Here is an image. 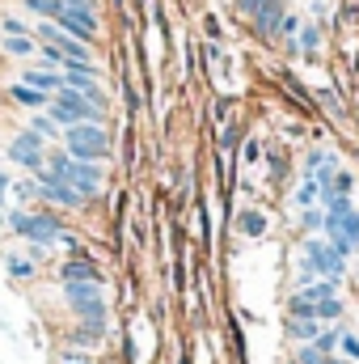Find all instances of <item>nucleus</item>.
<instances>
[{"label":"nucleus","mask_w":359,"mask_h":364,"mask_svg":"<svg viewBox=\"0 0 359 364\" xmlns=\"http://www.w3.org/2000/svg\"><path fill=\"white\" fill-rule=\"evenodd\" d=\"M64 153L72 157V161H106L110 157V136H106V127H97V123H77V127H64Z\"/></svg>","instance_id":"obj_1"},{"label":"nucleus","mask_w":359,"mask_h":364,"mask_svg":"<svg viewBox=\"0 0 359 364\" xmlns=\"http://www.w3.org/2000/svg\"><path fill=\"white\" fill-rule=\"evenodd\" d=\"M51 123L55 127H77V123H97L101 127V110L97 106H89V97L85 93H77V90H60L51 93Z\"/></svg>","instance_id":"obj_2"},{"label":"nucleus","mask_w":359,"mask_h":364,"mask_svg":"<svg viewBox=\"0 0 359 364\" xmlns=\"http://www.w3.org/2000/svg\"><path fill=\"white\" fill-rule=\"evenodd\" d=\"M55 26H60L68 38L89 43L93 34H97V13H93L89 4H64V9H60V17H55Z\"/></svg>","instance_id":"obj_3"},{"label":"nucleus","mask_w":359,"mask_h":364,"mask_svg":"<svg viewBox=\"0 0 359 364\" xmlns=\"http://www.w3.org/2000/svg\"><path fill=\"white\" fill-rule=\"evenodd\" d=\"M9 157H13L17 166H26L30 174H38V170L47 166V149H43V140H38L34 132H21V136L9 144Z\"/></svg>","instance_id":"obj_4"},{"label":"nucleus","mask_w":359,"mask_h":364,"mask_svg":"<svg viewBox=\"0 0 359 364\" xmlns=\"http://www.w3.org/2000/svg\"><path fill=\"white\" fill-rule=\"evenodd\" d=\"M60 182H68L77 195H97V186H101V170L93 166V161H72L68 157V166H64V174H60Z\"/></svg>","instance_id":"obj_5"},{"label":"nucleus","mask_w":359,"mask_h":364,"mask_svg":"<svg viewBox=\"0 0 359 364\" xmlns=\"http://www.w3.org/2000/svg\"><path fill=\"white\" fill-rule=\"evenodd\" d=\"M309 267H313V272H321L326 279H343L347 259H343L334 246H326V242H309Z\"/></svg>","instance_id":"obj_6"},{"label":"nucleus","mask_w":359,"mask_h":364,"mask_svg":"<svg viewBox=\"0 0 359 364\" xmlns=\"http://www.w3.org/2000/svg\"><path fill=\"white\" fill-rule=\"evenodd\" d=\"M60 279H64V284H101V272H97L93 263H85V259H68V263L60 267Z\"/></svg>","instance_id":"obj_7"},{"label":"nucleus","mask_w":359,"mask_h":364,"mask_svg":"<svg viewBox=\"0 0 359 364\" xmlns=\"http://www.w3.org/2000/svg\"><path fill=\"white\" fill-rule=\"evenodd\" d=\"M97 288H101V284H64V296H68L72 314H81V309L97 305Z\"/></svg>","instance_id":"obj_8"},{"label":"nucleus","mask_w":359,"mask_h":364,"mask_svg":"<svg viewBox=\"0 0 359 364\" xmlns=\"http://www.w3.org/2000/svg\"><path fill=\"white\" fill-rule=\"evenodd\" d=\"M279 21H283V9H279V0H263V9L254 13V26H258V34L270 38L275 30H279Z\"/></svg>","instance_id":"obj_9"},{"label":"nucleus","mask_w":359,"mask_h":364,"mask_svg":"<svg viewBox=\"0 0 359 364\" xmlns=\"http://www.w3.org/2000/svg\"><path fill=\"white\" fill-rule=\"evenodd\" d=\"M21 85H30V90H38V93H55L60 85H64V77H55L51 68H26Z\"/></svg>","instance_id":"obj_10"},{"label":"nucleus","mask_w":359,"mask_h":364,"mask_svg":"<svg viewBox=\"0 0 359 364\" xmlns=\"http://www.w3.org/2000/svg\"><path fill=\"white\" fill-rule=\"evenodd\" d=\"M287 335H292V339H300V343H317L321 322H317V318H287Z\"/></svg>","instance_id":"obj_11"},{"label":"nucleus","mask_w":359,"mask_h":364,"mask_svg":"<svg viewBox=\"0 0 359 364\" xmlns=\"http://www.w3.org/2000/svg\"><path fill=\"white\" fill-rule=\"evenodd\" d=\"M13 102H21V106H30V110H38V106H51V93H38L30 90V85H13Z\"/></svg>","instance_id":"obj_12"},{"label":"nucleus","mask_w":359,"mask_h":364,"mask_svg":"<svg viewBox=\"0 0 359 364\" xmlns=\"http://www.w3.org/2000/svg\"><path fill=\"white\" fill-rule=\"evenodd\" d=\"M287 314H292V318H317V301H313L309 292H296V296L287 301Z\"/></svg>","instance_id":"obj_13"},{"label":"nucleus","mask_w":359,"mask_h":364,"mask_svg":"<svg viewBox=\"0 0 359 364\" xmlns=\"http://www.w3.org/2000/svg\"><path fill=\"white\" fill-rule=\"evenodd\" d=\"M26 9H30L34 17H43V21H55L60 9H64V0H26Z\"/></svg>","instance_id":"obj_14"},{"label":"nucleus","mask_w":359,"mask_h":364,"mask_svg":"<svg viewBox=\"0 0 359 364\" xmlns=\"http://www.w3.org/2000/svg\"><path fill=\"white\" fill-rule=\"evenodd\" d=\"M317 195H321V191H317V178L309 174V178L300 182V191H296V203H300V208H313V203H317Z\"/></svg>","instance_id":"obj_15"},{"label":"nucleus","mask_w":359,"mask_h":364,"mask_svg":"<svg viewBox=\"0 0 359 364\" xmlns=\"http://www.w3.org/2000/svg\"><path fill=\"white\" fill-rule=\"evenodd\" d=\"M4 51H9V55H30V51H34V38H26V34H9V38H4Z\"/></svg>","instance_id":"obj_16"},{"label":"nucleus","mask_w":359,"mask_h":364,"mask_svg":"<svg viewBox=\"0 0 359 364\" xmlns=\"http://www.w3.org/2000/svg\"><path fill=\"white\" fill-rule=\"evenodd\" d=\"M343 314V301L338 296H326V301H317V322H334Z\"/></svg>","instance_id":"obj_17"},{"label":"nucleus","mask_w":359,"mask_h":364,"mask_svg":"<svg viewBox=\"0 0 359 364\" xmlns=\"http://www.w3.org/2000/svg\"><path fill=\"white\" fill-rule=\"evenodd\" d=\"M241 229H245L250 237H263V233H267V220H263L258 212H241Z\"/></svg>","instance_id":"obj_18"},{"label":"nucleus","mask_w":359,"mask_h":364,"mask_svg":"<svg viewBox=\"0 0 359 364\" xmlns=\"http://www.w3.org/2000/svg\"><path fill=\"white\" fill-rule=\"evenodd\" d=\"M30 132H34V136H38V140H47V136H55V132H60V127H55V123H51V119H43V114H34V119H30Z\"/></svg>","instance_id":"obj_19"},{"label":"nucleus","mask_w":359,"mask_h":364,"mask_svg":"<svg viewBox=\"0 0 359 364\" xmlns=\"http://www.w3.org/2000/svg\"><path fill=\"white\" fill-rule=\"evenodd\" d=\"M317 43H321V30L317 26H304L300 30V51H317Z\"/></svg>","instance_id":"obj_20"},{"label":"nucleus","mask_w":359,"mask_h":364,"mask_svg":"<svg viewBox=\"0 0 359 364\" xmlns=\"http://www.w3.org/2000/svg\"><path fill=\"white\" fill-rule=\"evenodd\" d=\"M338 339H343V331H326V335H317V343H313V348H317V352H321V356H330V352H334V343H338Z\"/></svg>","instance_id":"obj_21"},{"label":"nucleus","mask_w":359,"mask_h":364,"mask_svg":"<svg viewBox=\"0 0 359 364\" xmlns=\"http://www.w3.org/2000/svg\"><path fill=\"white\" fill-rule=\"evenodd\" d=\"M326 360H330V356H321V352H317L313 343H304V348L296 352V364H326Z\"/></svg>","instance_id":"obj_22"},{"label":"nucleus","mask_w":359,"mask_h":364,"mask_svg":"<svg viewBox=\"0 0 359 364\" xmlns=\"http://www.w3.org/2000/svg\"><path fill=\"white\" fill-rule=\"evenodd\" d=\"M9 272H13V279H30V275H34V267H30L26 259H9Z\"/></svg>","instance_id":"obj_23"},{"label":"nucleus","mask_w":359,"mask_h":364,"mask_svg":"<svg viewBox=\"0 0 359 364\" xmlns=\"http://www.w3.org/2000/svg\"><path fill=\"white\" fill-rule=\"evenodd\" d=\"M321 225H326V216L317 208H304V229H321Z\"/></svg>","instance_id":"obj_24"},{"label":"nucleus","mask_w":359,"mask_h":364,"mask_svg":"<svg viewBox=\"0 0 359 364\" xmlns=\"http://www.w3.org/2000/svg\"><path fill=\"white\" fill-rule=\"evenodd\" d=\"M343 348H347L351 356H359V339H351V335H343Z\"/></svg>","instance_id":"obj_25"},{"label":"nucleus","mask_w":359,"mask_h":364,"mask_svg":"<svg viewBox=\"0 0 359 364\" xmlns=\"http://www.w3.org/2000/svg\"><path fill=\"white\" fill-rule=\"evenodd\" d=\"M64 364H89V360H85V356H72V352H68V356H64Z\"/></svg>","instance_id":"obj_26"},{"label":"nucleus","mask_w":359,"mask_h":364,"mask_svg":"<svg viewBox=\"0 0 359 364\" xmlns=\"http://www.w3.org/2000/svg\"><path fill=\"white\" fill-rule=\"evenodd\" d=\"M64 4H89V9H93V0H64Z\"/></svg>","instance_id":"obj_27"},{"label":"nucleus","mask_w":359,"mask_h":364,"mask_svg":"<svg viewBox=\"0 0 359 364\" xmlns=\"http://www.w3.org/2000/svg\"><path fill=\"white\" fill-rule=\"evenodd\" d=\"M326 364H347V360H326Z\"/></svg>","instance_id":"obj_28"},{"label":"nucleus","mask_w":359,"mask_h":364,"mask_svg":"<svg viewBox=\"0 0 359 364\" xmlns=\"http://www.w3.org/2000/svg\"><path fill=\"white\" fill-rule=\"evenodd\" d=\"M136 4H140V9H144V4H148V0H136Z\"/></svg>","instance_id":"obj_29"},{"label":"nucleus","mask_w":359,"mask_h":364,"mask_svg":"<svg viewBox=\"0 0 359 364\" xmlns=\"http://www.w3.org/2000/svg\"><path fill=\"white\" fill-rule=\"evenodd\" d=\"M0 203H4V195H0Z\"/></svg>","instance_id":"obj_30"},{"label":"nucleus","mask_w":359,"mask_h":364,"mask_svg":"<svg viewBox=\"0 0 359 364\" xmlns=\"http://www.w3.org/2000/svg\"><path fill=\"white\" fill-rule=\"evenodd\" d=\"M237 4H241V0H237Z\"/></svg>","instance_id":"obj_31"}]
</instances>
